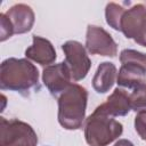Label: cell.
<instances>
[{
  "label": "cell",
  "instance_id": "obj_1",
  "mask_svg": "<svg viewBox=\"0 0 146 146\" xmlns=\"http://www.w3.org/2000/svg\"><path fill=\"white\" fill-rule=\"evenodd\" d=\"M39 84L38 68L25 58H7L0 66V88L21 94Z\"/></svg>",
  "mask_w": 146,
  "mask_h": 146
},
{
  "label": "cell",
  "instance_id": "obj_2",
  "mask_svg": "<svg viewBox=\"0 0 146 146\" xmlns=\"http://www.w3.org/2000/svg\"><path fill=\"white\" fill-rule=\"evenodd\" d=\"M88 91L73 83L58 97V122L66 130H78L86 120Z\"/></svg>",
  "mask_w": 146,
  "mask_h": 146
},
{
  "label": "cell",
  "instance_id": "obj_3",
  "mask_svg": "<svg viewBox=\"0 0 146 146\" xmlns=\"http://www.w3.org/2000/svg\"><path fill=\"white\" fill-rule=\"evenodd\" d=\"M123 132V125L110 116L97 110L86 120L84 138L90 146H107L117 139Z\"/></svg>",
  "mask_w": 146,
  "mask_h": 146
},
{
  "label": "cell",
  "instance_id": "obj_4",
  "mask_svg": "<svg viewBox=\"0 0 146 146\" xmlns=\"http://www.w3.org/2000/svg\"><path fill=\"white\" fill-rule=\"evenodd\" d=\"M38 136L26 122L0 117V146H36Z\"/></svg>",
  "mask_w": 146,
  "mask_h": 146
},
{
  "label": "cell",
  "instance_id": "obj_5",
  "mask_svg": "<svg viewBox=\"0 0 146 146\" xmlns=\"http://www.w3.org/2000/svg\"><path fill=\"white\" fill-rule=\"evenodd\" d=\"M62 49L65 55V64L70 68L72 80L80 81L84 79L91 67V60L87 55L86 48L75 40L66 41Z\"/></svg>",
  "mask_w": 146,
  "mask_h": 146
},
{
  "label": "cell",
  "instance_id": "obj_6",
  "mask_svg": "<svg viewBox=\"0 0 146 146\" xmlns=\"http://www.w3.org/2000/svg\"><path fill=\"white\" fill-rule=\"evenodd\" d=\"M86 49L92 55L115 57L117 44L112 35L100 26L88 25L86 34Z\"/></svg>",
  "mask_w": 146,
  "mask_h": 146
},
{
  "label": "cell",
  "instance_id": "obj_7",
  "mask_svg": "<svg viewBox=\"0 0 146 146\" xmlns=\"http://www.w3.org/2000/svg\"><path fill=\"white\" fill-rule=\"evenodd\" d=\"M70 68L65 62L46 66L42 71V81L52 96L62 95L72 83Z\"/></svg>",
  "mask_w": 146,
  "mask_h": 146
},
{
  "label": "cell",
  "instance_id": "obj_8",
  "mask_svg": "<svg viewBox=\"0 0 146 146\" xmlns=\"http://www.w3.org/2000/svg\"><path fill=\"white\" fill-rule=\"evenodd\" d=\"M25 56L42 66H49L56 60L57 54L49 40L33 35V43L25 50Z\"/></svg>",
  "mask_w": 146,
  "mask_h": 146
},
{
  "label": "cell",
  "instance_id": "obj_9",
  "mask_svg": "<svg viewBox=\"0 0 146 146\" xmlns=\"http://www.w3.org/2000/svg\"><path fill=\"white\" fill-rule=\"evenodd\" d=\"M6 16L10 21L15 34H23L29 32L32 29L35 19L32 8L25 3L14 5L7 10Z\"/></svg>",
  "mask_w": 146,
  "mask_h": 146
},
{
  "label": "cell",
  "instance_id": "obj_10",
  "mask_svg": "<svg viewBox=\"0 0 146 146\" xmlns=\"http://www.w3.org/2000/svg\"><path fill=\"white\" fill-rule=\"evenodd\" d=\"M96 110L110 116H124L131 111L130 95L122 88H116L107 100Z\"/></svg>",
  "mask_w": 146,
  "mask_h": 146
},
{
  "label": "cell",
  "instance_id": "obj_11",
  "mask_svg": "<svg viewBox=\"0 0 146 146\" xmlns=\"http://www.w3.org/2000/svg\"><path fill=\"white\" fill-rule=\"evenodd\" d=\"M146 22V6L143 3L133 5L125 10L121 19V32L128 39H133Z\"/></svg>",
  "mask_w": 146,
  "mask_h": 146
},
{
  "label": "cell",
  "instance_id": "obj_12",
  "mask_svg": "<svg viewBox=\"0 0 146 146\" xmlns=\"http://www.w3.org/2000/svg\"><path fill=\"white\" fill-rule=\"evenodd\" d=\"M116 82L120 87L135 89L146 82V67L133 63H123L119 70Z\"/></svg>",
  "mask_w": 146,
  "mask_h": 146
},
{
  "label": "cell",
  "instance_id": "obj_13",
  "mask_svg": "<svg viewBox=\"0 0 146 146\" xmlns=\"http://www.w3.org/2000/svg\"><path fill=\"white\" fill-rule=\"evenodd\" d=\"M116 79V67L113 63L103 62L99 64L94 79L92 87L98 94H105L110 91Z\"/></svg>",
  "mask_w": 146,
  "mask_h": 146
},
{
  "label": "cell",
  "instance_id": "obj_14",
  "mask_svg": "<svg viewBox=\"0 0 146 146\" xmlns=\"http://www.w3.org/2000/svg\"><path fill=\"white\" fill-rule=\"evenodd\" d=\"M125 9L115 2H108L105 8V18L106 23L114 30L121 31V19Z\"/></svg>",
  "mask_w": 146,
  "mask_h": 146
},
{
  "label": "cell",
  "instance_id": "obj_15",
  "mask_svg": "<svg viewBox=\"0 0 146 146\" xmlns=\"http://www.w3.org/2000/svg\"><path fill=\"white\" fill-rule=\"evenodd\" d=\"M131 110L135 112L146 111V84H141L133 89L130 94Z\"/></svg>",
  "mask_w": 146,
  "mask_h": 146
},
{
  "label": "cell",
  "instance_id": "obj_16",
  "mask_svg": "<svg viewBox=\"0 0 146 146\" xmlns=\"http://www.w3.org/2000/svg\"><path fill=\"white\" fill-rule=\"evenodd\" d=\"M120 62L123 63H133L146 67V54L137 51L135 49H124L120 54Z\"/></svg>",
  "mask_w": 146,
  "mask_h": 146
},
{
  "label": "cell",
  "instance_id": "obj_17",
  "mask_svg": "<svg viewBox=\"0 0 146 146\" xmlns=\"http://www.w3.org/2000/svg\"><path fill=\"white\" fill-rule=\"evenodd\" d=\"M14 33L13 25L6 14H0V40L6 41L8 38H10Z\"/></svg>",
  "mask_w": 146,
  "mask_h": 146
},
{
  "label": "cell",
  "instance_id": "obj_18",
  "mask_svg": "<svg viewBox=\"0 0 146 146\" xmlns=\"http://www.w3.org/2000/svg\"><path fill=\"white\" fill-rule=\"evenodd\" d=\"M135 129L139 137L146 141V111L137 113L135 117Z\"/></svg>",
  "mask_w": 146,
  "mask_h": 146
},
{
  "label": "cell",
  "instance_id": "obj_19",
  "mask_svg": "<svg viewBox=\"0 0 146 146\" xmlns=\"http://www.w3.org/2000/svg\"><path fill=\"white\" fill-rule=\"evenodd\" d=\"M133 40H135L136 43H138V44H140L143 47H146V22L143 25V27L139 30V32L136 34Z\"/></svg>",
  "mask_w": 146,
  "mask_h": 146
},
{
  "label": "cell",
  "instance_id": "obj_20",
  "mask_svg": "<svg viewBox=\"0 0 146 146\" xmlns=\"http://www.w3.org/2000/svg\"><path fill=\"white\" fill-rule=\"evenodd\" d=\"M114 146H135V145L130 140H128V139H119L114 144Z\"/></svg>",
  "mask_w": 146,
  "mask_h": 146
}]
</instances>
